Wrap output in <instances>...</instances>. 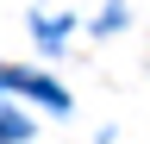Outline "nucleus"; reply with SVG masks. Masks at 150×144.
<instances>
[{
	"instance_id": "f03ea898",
	"label": "nucleus",
	"mask_w": 150,
	"mask_h": 144,
	"mask_svg": "<svg viewBox=\"0 0 150 144\" xmlns=\"http://www.w3.org/2000/svg\"><path fill=\"white\" fill-rule=\"evenodd\" d=\"M0 138H25V119H13V113H0Z\"/></svg>"
},
{
	"instance_id": "f257e3e1",
	"label": "nucleus",
	"mask_w": 150,
	"mask_h": 144,
	"mask_svg": "<svg viewBox=\"0 0 150 144\" xmlns=\"http://www.w3.org/2000/svg\"><path fill=\"white\" fill-rule=\"evenodd\" d=\"M19 88H25V94H38V100H44V106H63L69 94H63V88H56V82H44V75H13Z\"/></svg>"
}]
</instances>
